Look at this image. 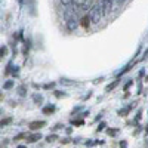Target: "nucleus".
<instances>
[{"instance_id":"1","label":"nucleus","mask_w":148,"mask_h":148,"mask_svg":"<svg viewBox=\"0 0 148 148\" xmlns=\"http://www.w3.org/2000/svg\"><path fill=\"white\" fill-rule=\"evenodd\" d=\"M64 21H65V28L68 31H76L77 27L80 25V19L76 15L74 9H65L64 10Z\"/></svg>"},{"instance_id":"2","label":"nucleus","mask_w":148,"mask_h":148,"mask_svg":"<svg viewBox=\"0 0 148 148\" xmlns=\"http://www.w3.org/2000/svg\"><path fill=\"white\" fill-rule=\"evenodd\" d=\"M88 14H89V16H90L92 24H98V22H101V19L104 18V15H102V8H101V5H99V3H95V5L90 8V10L88 12Z\"/></svg>"},{"instance_id":"3","label":"nucleus","mask_w":148,"mask_h":148,"mask_svg":"<svg viewBox=\"0 0 148 148\" xmlns=\"http://www.w3.org/2000/svg\"><path fill=\"white\" fill-rule=\"evenodd\" d=\"M135 107H136V102H132V104H129V105H126V107L120 108V110L117 111V114H119L120 117H126V116H129V113H130Z\"/></svg>"},{"instance_id":"4","label":"nucleus","mask_w":148,"mask_h":148,"mask_svg":"<svg viewBox=\"0 0 148 148\" xmlns=\"http://www.w3.org/2000/svg\"><path fill=\"white\" fill-rule=\"evenodd\" d=\"M46 126V121L45 120H34L30 123V129L34 130V132H39L40 129H43Z\"/></svg>"},{"instance_id":"5","label":"nucleus","mask_w":148,"mask_h":148,"mask_svg":"<svg viewBox=\"0 0 148 148\" xmlns=\"http://www.w3.org/2000/svg\"><path fill=\"white\" fill-rule=\"evenodd\" d=\"M43 136H42V133L40 132H36V133H33V135H28V136H25V139H27V144H33V142H37L39 139H42Z\"/></svg>"},{"instance_id":"6","label":"nucleus","mask_w":148,"mask_h":148,"mask_svg":"<svg viewBox=\"0 0 148 148\" xmlns=\"http://www.w3.org/2000/svg\"><path fill=\"white\" fill-rule=\"evenodd\" d=\"M16 92H18V95H19L21 98H25V96H27V93H28V86H27L25 83L19 84L18 88H16Z\"/></svg>"},{"instance_id":"7","label":"nucleus","mask_w":148,"mask_h":148,"mask_svg":"<svg viewBox=\"0 0 148 148\" xmlns=\"http://www.w3.org/2000/svg\"><path fill=\"white\" fill-rule=\"evenodd\" d=\"M59 84H62V86H74V84H79V82L76 80H71V79H67V77H61L58 80Z\"/></svg>"},{"instance_id":"8","label":"nucleus","mask_w":148,"mask_h":148,"mask_svg":"<svg viewBox=\"0 0 148 148\" xmlns=\"http://www.w3.org/2000/svg\"><path fill=\"white\" fill-rule=\"evenodd\" d=\"M31 98H33V102H34L36 105H42V104H43V101H45L43 95H42V93H39V92L33 93V95H31Z\"/></svg>"},{"instance_id":"9","label":"nucleus","mask_w":148,"mask_h":148,"mask_svg":"<svg viewBox=\"0 0 148 148\" xmlns=\"http://www.w3.org/2000/svg\"><path fill=\"white\" fill-rule=\"evenodd\" d=\"M55 111H56V107H55L53 104H49V105H46V107H43V108H42V113H43L45 116L53 114Z\"/></svg>"},{"instance_id":"10","label":"nucleus","mask_w":148,"mask_h":148,"mask_svg":"<svg viewBox=\"0 0 148 148\" xmlns=\"http://www.w3.org/2000/svg\"><path fill=\"white\" fill-rule=\"evenodd\" d=\"M90 24H92V21H90L89 14H86V15H83V16H82V19H80V25H82V27L88 28V27L90 25Z\"/></svg>"},{"instance_id":"11","label":"nucleus","mask_w":148,"mask_h":148,"mask_svg":"<svg viewBox=\"0 0 148 148\" xmlns=\"http://www.w3.org/2000/svg\"><path fill=\"white\" fill-rule=\"evenodd\" d=\"M12 121H14V119H12V117H5V119H2V120H0V127H6V126H9Z\"/></svg>"},{"instance_id":"12","label":"nucleus","mask_w":148,"mask_h":148,"mask_svg":"<svg viewBox=\"0 0 148 148\" xmlns=\"http://www.w3.org/2000/svg\"><path fill=\"white\" fill-rule=\"evenodd\" d=\"M14 86H15V80H6V82L3 83V89H5V90H10Z\"/></svg>"},{"instance_id":"13","label":"nucleus","mask_w":148,"mask_h":148,"mask_svg":"<svg viewBox=\"0 0 148 148\" xmlns=\"http://www.w3.org/2000/svg\"><path fill=\"white\" fill-rule=\"evenodd\" d=\"M8 52H9V47L6 46V45H3V46H0V61H2L6 55H8Z\"/></svg>"},{"instance_id":"14","label":"nucleus","mask_w":148,"mask_h":148,"mask_svg":"<svg viewBox=\"0 0 148 148\" xmlns=\"http://www.w3.org/2000/svg\"><path fill=\"white\" fill-rule=\"evenodd\" d=\"M110 136H116V135H119V132H120V129L119 127H108L107 130H105Z\"/></svg>"},{"instance_id":"15","label":"nucleus","mask_w":148,"mask_h":148,"mask_svg":"<svg viewBox=\"0 0 148 148\" xmlns=\"http://www.w3.org/2000/svg\"><path fill=\"white\" fill-rule=\"evenodd\" d=\"M45 139H46V142H55L56 139H59V136H58L56 133H49Z\"/></svg>"},{"instance_id":"16","label":"nucleus","mask_w":148,"mask_h":148,"mask_svg":"<svg viewBox=\"0 0 148 148\" xmlns=\"http://www.w3.org/2000/svg\"><path fill=\"white\" fill-rule=\"evenodd\" d=\"M119 82H120V80H119V79H116L113 83H110V84L107 86V88H105V92H111V90H114V88L119 84Z\"/></svg>"},{"instance_id":"17","label":"nucleus","mask_w":148,"mask_h":148,"mask_svg":"<svg viewBox=\"0 0 148 148\" xmlns=\"http://www.w3.org/2000/svg\"><path fill=\"white\" fill-rule=\"evenodd\" d=\"M53 95L58 98V99H61V98H67V96H68V93L64 92V90H53Z\"/></svg>"},{"instance_id":"18","label":"nucleus","mask_w":148,"mask_h":148,"mask_svg":"<svg viewBox=\"0 0 148 148\" xmlns=\"http://www.w3.org/2000/svg\"><path fill=\"white\" fill-rule=\"evenodd\" d=\"M12 68H14V64H12V61H9L6 68H5V76H9V74H12Z\"/></svg>"},{"instance_id":"19","label":"nucleus","mask_w":148,"mask_h":148,"mask_svg":"<svg viewBox=\"0 0 148 148\" xmlns=\"http://www.w3.org/2000/svg\"><path fill=\"white\" fill-rule=\"evenodd\" d=\"M142 119V110H138V113H136V116H135V119H133V125H138L139 123V120Z\"/></svg>"},{"instance_id":"20","label":"nucleus","mask_w":148,"mask_h":148,"mask_svg":"<svg viewBox=\"0 0 148 148\" xmlns=\"http://www.w3.org/2000/svg\"><path fill=\"white\" fill-rule=\"evenodd\" d=\"M55 86H56V83H55V82L45 83V84H43V89H45V90H51V89H55Z\"/></svg>"},{"instance_id":"21","label":"nucleus","mask_w":148,"mask_h":148,"mask_svg":"<svg viewBox=\"0 0 148 148\" xmlns=\"http://www.w3.org/2000/svg\"><path fill=\"white\" fill-rule=\"evenodd\" d=\"M59 2H61V5L65 6V8H70V6L74 5V0H59Z\"/></svg>"},{"instance_id":"22","label":"nucleus","mask_w":148,"mask_h":148,"mask_svg":"<svg viewBox=\"0 0 148 148\" xmlns=\"http://www.w3.org/2000/svg\"><path fill=\"white\" fill-rule=\"evenodd\" d=\"M105 127H107V123L105 121H101L99 125H98V127H96V132H102Z\"/></svg>"},{"instance_id":"23","label":"nucleus","mask_w":148,"mask_h":148,"mask_svg":"<svg viewBox=\"0 0 148 148\" xmlns=\"http://www.w3.org/2000/svg\"><path fill=\"white\" fill-rule=\"evenodd\" d=\"M82 110H83V105H77V107H74V108H73V111H71V114L74 116V114H77L79 111H82Z\"/></svg>"},{"instance_id":"24","label":"nucleus","mask_w":148,"mask_h":148,"mask_svg":"<svg viewBox=\"0 0 148 148\" xmlns=\"http://www.w3.org/2000/svg\"><path fill=\"white\" fill-rule=\"evenodd\" d=\"M12 76H14V77L19 76V67H14V68H12Z\"/></svg>"},{"instance_id":"25","label":"nucleus","mask_w":148,"mask_h":148,"mask_svg":"<svg viewBox=\"0 0 148 148\" xmlns=\"http://www.w3.org/2000/svg\"><path fill=\"white\" fill-rule=\"evenodd\" d=\"M132 84H133V80H129V82H127L125 86H123V90H125V92H127V90H129V88H130Z\"/></svg>"},{"instance_id":"26","label":"nucleus","mask_w":148,"mask_h":148,"mask_svg":"<svg viewBox=\"0 0 148 148\" xmlns=\"http://www.w3.org/2000/svg\"><path fill=\"white\" fill-rule=\"evenodd\" d=\"M113 2H114V5H117V6H123V5L127 2V0H113Z\"/></svg>"},{"instance_id":"27","label":"nucleus","mask_w":148,"mask_h":148,"mask_svg":"<svg viewBox=\"0 0 148 148\" xmlns=\"http://www.w3.org/2000/svg\"><path fill=\"white\" fill-rule=\"evenodd\" d=\"M71 125H74V126H82V125H83V120H71Z\"/></svg>"},{"instance_id":"28","label":"nucleus","mask_w":148,"mask_h":148,"mask_svg":"<svg viewBox=\"0 0 148 148\" xmlns=\"http://www.w3.org/2000/svg\"><path fill=\"white\" fill-rule=\"evenodd\" d=\"M144 76H145V68H141V70H139V73H138V80H141Z\"/></svg>"},{"instance_id":"29","label":"nucleus","mask_w":148,"mask_h":148,"mask_svg":"<svg viewBox=\"0 0 148 148\" xmlns=\"http://www.w3.org/2000/svg\"><path fill=\"white\" fill-rule=\"evenodd\" d=\"M64 127H65L64 125H61V123H58V125H55V126L52 127V130L55 132V130H59V129H64Z\"/></svg>"},{"instance_id":"30","label":"nucleus","mask_w":148,"mask_h":148,"mask_svg":"<svg viewBox=\"0 0 148 148\" xmlns=\"http://www.w3.org/2000/svg\"><path fill=\"white\" fill-rule=\"evenodd\" d=\"M25 136H27V135H25V133H18V135H16V136H15L14 139H15V141H19L21 138H25Z\"/></svg>"},{"instance_id":"31","label":"nucleus","mask_w":148,"mask_h":148,"mask_svg":"<svg viewBox=\"0 0 148 148\" xmlns=\"http://www.w3.org/2000/svg\"><path fill=\"white\" fill-rule=\"evenodd\" d=\"M138 95L139 93H142V83H141V80H138V92H136Z\"/></svg>"},{"instance_id":"32","label":"nucleus","mask_w":148,"mask_h":148,"mask_svg":"<svg viewBox=\"0 0 148 148\" xmlns=\"http://www.w3.org/2000/svg\"><path fill=\"white\" fill-rule=\"evenodd\" d=\"M120 148H127V141H120Z\"/></svg>"},{"instance_id":"33","label":"nucleus","mask_w":148,"mask_h":148,"mask_svg":"<svg viewBox=\"0 0 148 148\" xmlns=\"http://www.w3.org/2000/svg\"><path fill=\"white\" fill-rule=\"evenodd\" d=\"M147 58H148V47H147V51H145V52H144V53H142V58H141V59H139V61H145V59H147Z\"/></svg>"},{"instance_id":"34","label":"nucleus","mask_w":148,"mask_h":148,"mask_svg":"<svg viewBox=\"0 0 148 148\" xmlns=\"http://www.w3.org/2000/svg\"><path fill=\"white\" fill-rule=\"evenodd\" d=\"M90 96H92V92H89V93L86 95V96H83V98H82V101H86V99H89Z\"/></svg>"},{"instance_id":"35","label":"nucleus","mask_w":148,"mask_h":148,"mask_svg":"<svg viewBox=\"0 0 148 148\" xmlns=\"http://www.w3.org/2000/svg\"><path fill=\"white\" fill-rule=\"evenodd\" d=\"M101 119H102V114H98V116L95 117V121H99Z\"/></svg>"},{"instance_id":"36","label":"nucleus","mask_w":148,"mask_h":148,"mask_svg":"<svg viewBox=\"0 0 148 148\" xmlns=\"http://www.w3.org/2000/svg\"><path fill=\"white\" fill-rule=\"evenodd\" d=\"M16 148H27V147H25V145H18Z\"/></svg>"},{"instance_id":"37","label":"nucleus","mask_w":148,"mask_h":148,"mask_svg":"<svg viewBox=\"0 0 148 148\" xmlns=\"http://www.w3.org/2000/svg\"><path fill=\"white\" fill-rule=\"evenodd\" d=\"M3 114V108H0V116H2Z\"/></svg>"},{"instance_id":"38","label":"nucleus","mask_w":148,"mask_h":148,"mask_svg":"<svg viewBox=\"0 0 148 148\" xmlns=\"http://www.w3.org/2000/svg\"><path fill=\"white\" fill-rule=\"evenodd\" d=\"M145 130H147V133H148V125H147V126H145Z\"/></svg>"}]
</instances>
